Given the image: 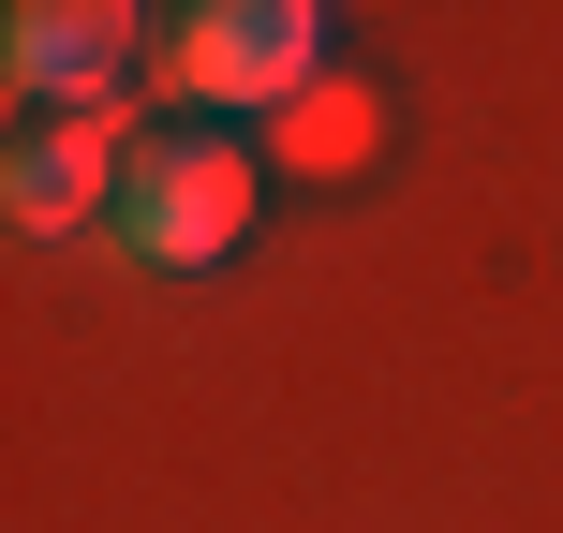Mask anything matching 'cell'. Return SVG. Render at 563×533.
<instances>
[{
	"label": "cell",
	"mask_w": 563,
	"mask_h": 533,
	"mask_svg": "<svg viewBox=\"0 0 563 533\" xmlns=\"http://www.w3.org/2000/svg\"><path fill=\"white\" fill-rule=\"evenodd\" d=\"M386 148H400V89H386V59H371V45H341L327 75H311L297 104L267 119V164H282V178H311V193H356Z\"/></svg>",
	"instance_id": "obj_5"
},
{
	"label": "cell",
	"mask_w": 563,
	"mask_h": 533,
	"mask_svg": "<svg viewBox=\"0 0 563 533\" xmlns=\"http://www.w3.org/2000/svg\"><path fill=\"white\" fill-rule=\"evenodd\" d=\"M134 134H148V119H119V104H15V148H0V223H15L30 253H45V237H104Z\"/></svg>",
	"instance_id": "obj_3"
},
{
	"label": "cell",
	"mask_w": 563,
	"mask_h": 533,
	"mask_svg": "<svg viewBox=\"0 0 563 533\" xmlns=\"http://www.w3.org/2000/svg\"><path fill=\"white\" fill-rule=\"evenodd\" d=\"M134 59H164V15H134V0H15V15H0L15 104H119ZM119 119H134V104H119Z\"/></svg>",
	"instance_id": "obj_4"
},
{
	"label": "cell",
	"mask_w": 563,
	"mask_h": 533,
	"mask_svg": "<svg viewBox=\"0 0 563 533\" xmlns=\"http://www.w3.org/2000/svg\"><path fill=\"white\" fill-rule=\"evenodd\" d=\"M341 45H356V15H327V0H194V15H164L178 104H194V119H238V134H267Z\"/></svg>",
	"instance_id": "obj_2"
},
{
	"label": "cell",
	"mask_w": 563,
	"mask_h": 533,
	"mask_svg": "<svg viewBox=\"0 0 563 533\" xmlns=\"http://www.w3.org/2000/svg\"><path fill=\"white\" fill-rule=\"evenodd\" d=\"M267 134H238V119H148L134 134V164H119V208H104V253L119 267H148V281H208V267H238L253 253V223H267Z\"/></svg>",
	"instance_id": "obj_1"
}]
</instances>
